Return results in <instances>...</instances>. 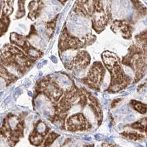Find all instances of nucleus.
Segmentation results:
<instances>
[{"mask_svg":"<svg viewBox=\"0 0 147 147\" xmlns=\"http://www.w3.org/2000/svg\"><path fill=\"white\" fill-rule=\"evenodd\" d=\"M42 75V73L41 72H40V73H39V77H41Z\"/></svg>","mask_w":147,"mask_h":147,"instance_id":"cd10ccee","label":"nucleus"},{"mask_svg":"<svg viewBox=\"0 0 147 147\" xmlns=\"http://www.w3.org/2000/svg\"><path fill=\"white\" fill-rule=\"evenodd\" d=\"M84 140H88V141H90V140H92V139H91L90 137H85V138H84Z\"/></svg>","mask_w":147,"mask_h":147,"instance_id":"4be33fe9","label":"nucleus"},{"mask_svg":"<svg viewBox=\"0 0 147 147\" xmlns=\"http://www.w3.org/2000/svg\"><path fill=\"white\" fill-rule=\"evenodd\" d=\"M122 134L125 137L131 140H142L144 138L143 135L137 133H123Z\"/></svg>","mask_w":147,"mask_h":147,"instance_id":"9d476101","label":"nucleus"},{"mask_svg":"<svg viewBox=\"0 0 147 147\" xmlns=\"http://www.w3.org/2000/svg\"><path fill=\"white\" fill-rule=\"evenodd\" d=\"M131 105L135 110L140 114H146L147 112V104L141 102L139 101L133 100L131 101Z\"/></svg>","mask_w":147,"mask_h":147,"instance_id":"423d86ee","label":"nucleus"},{"mask_svg":"<svg viewBox=\"0 0 147 147\" xmlns=\"http://www.w3.org/2000/svg\"><path fill=\"white\" fill-rule=\"evenodd\" d=\"M44 115H45V116H49V113L47 112V111H44Z\"/></svg>","mask_w":147,"mask_h":147,"instance_id":"5701e85b","label":"nucleus"},{"mask_svg":"<svg viewBox=\"0 0 147 147\" xmlns=\"http://www.w3.org/2000/svg\"><path fill=\"white\" fill-rule=\"evenodd\" d=\"M62 140H63V138H60V140H59V142L60 143H61L62 142Z\"/></svg>","mask_w":147,"mask_h":147,"instance_id":"a878e982","label":"nucleus"},{"mask_svg":"<svg viewBox=\"0 0 147 147\" xmlns=\"http://www.w3.org/2000/svg\"><path fill=\"white\" fill-rule=\"evenodd\" d=\"M57 1L62 5H65L68 0H57Z\"/></svg>","mask_w":147,"mask_h":147,"instance_id":"dca6fc26","label":"nucleus"},{"mask_svg":"<svg viewBox=\"0 0 147 147\" xmlns=\"http://www.w3.org/2000/svg\"><path fill=\"white\" fill-rule=\"evenodd\" d=\"M9 24V19L8 16L4 14H1V32H5L7 29V27Z\"/></svg>","mask_w":147,"mask_h":147,"instance_id":"1a4fd4ad","label":"nucleus"},{"mask_svg":"<svg viewBox=\"0 0 147 147\" xmlns=\"http://www.w3.org/2000/svg\"><path fill=\"white\" fill-rule=\"evenodd\" d=\"M143 49L144 50V56H145V57H146V61H147V48H144Z\"/></svg>","mask_w":147,"mask_h":147,"instance_id":"a211bd4d","label":"nucleus"},{"mask_svg":"<svg viewBox=\"0 0 147 147\" xmlns=\"http://www.w3.org/2000/svg\"><path fill=\"white\" fill-rule=\"evenodd\" d=\"M47 63V60L44 61H43V62H42V63H43V64H45H45H46V63Z\"/></svg>","mask_w":147,"mask_h":147,"instance_id":"bb28decb","label":"nucleus"},{"mask_svg":"<svg viewBox=\"0 0 147 147\" xmlns=\"http://www.w3.org/2000/svg\"><path fill=\"white\" fill-rule=\"evenodd\" d=\"M137 42L139 46L142 47L143 49L147 47V30L137 35L136 36Z\"/></svg>","mask_w":147,"mask_h":147,"instance_id":"0eeeda50","label":"nucleus"},{"mask_svg":"<svg viewBox=\"0 0 147 147\" xmlns=\"http://www.w3.org/2000/svg\"><path fill=\"white\" fill-rule=\"evenodd\" d=\"M44 6V3L42 0H32L30 1L28 6L29 10L28 18L30 20H36L40 16Z\"/></svg>","mask_w":147,"mask_h":147,"instance_id":"f03ea898","label":"nucleus"},{"mask_svg":"<svg viewBox=\"0 0 147 147\" xmlns=\"http://www.w3.org/2000/svg\"><path fill=\"white\" fill-rule=\"evenodd\" d=\"M42 65H43L42 63H39L38 66H37V67H38V68H42Z\"/></svg>","mask_w":147,"mask_h":147,"instance_id":"aec40b11","label":"nucleus"},{"mask_svg":"<svg viewBox=\"0 0 147 147\" xmlns=\"http://www.w3.org/2000/svg\"><path fill=\"white\" fill-rule=\"evenodd\" d=\"M28 95L30 96H32L33 95H32V93L31 92H28Z\"/></svg>","mask_w":147,"mask_h":147,"instance_id":"393cba45","label":"nucleus"},{"mask_svg":"<svg viewBox=\"0 0 147 147\" xmlns=\"http://www.w3.org/2000/svg\"><path fill=\"white\" fill-rule=\"evenodd\" d=\"M21 93H22V91L20 89H17L15 92V94H17V95H20Z\"/></svg>","mask_w":147,"mask_h":147,"instance_id":"f3484780","label":"nucleus"},{"mask_svg":"<svg viewBox=\"0 0 147 147\" xmlns=\"http://www.w3.org/2000/svg\"><path fill=\"white\" fill-rule=\"evenodd\" d=\"M26 0H18V10L16 14V18L20 19L26 15L25 2Z\"/></svg>","mask_w":147,"mask_h":147,"instance_id":"6e6552de","label":"nucleus"},{"mask_svg":"<svg viewBox=\"0 0 147 147\" xmlns=\"http://www.w3.org/2000/svg\"><path fill=\"white\" fill-rule=\"evenodd\" d=\"M62 82L63 84H64L65 86H69L70 84V82L67 80H62Z\"/></svg>","mask_w":147,"mask_h":147,"instance_id":"f8f14e48","label":"nucleus"},{"mask_svg":"<svg viewBox=\"0 0 147 147\" xmlns=\"http://www.w3.org/2000/svg\"><path fill=\"white\" fill-rule=\"evenodd\" d=\"M30 85V82H28L27 81L25 83H24V86L25 87H28Z\"/></svg>","mask_w":147,"mask_h":147,"instance_id":"6ab92c4d","label":"nucleus"},{"mask_svg":"<svg viewBox=\"0 0 147 147\" xmlns=\"http://www.w3.org/2000/svg\"><path fill=\"white\" fill-rule=\"evenodd\" d=\"M11 101V97L10 96H8L7 98L4 100V103L5 104H7L8 103H9Z\"/></svg>","mask_w":147,"mask_h":147,"instance_id":"2eb2a0df","label":"nucleus"},{"mask_svg":"<svg viewBox=\"0 0 147 147\" xmlns=\"http://www.w3.org/2000/svg\"><path fill=\"white\" fill-rule=\"evenodd\" d=\"M51 61L55 63H56L57 62V58L55 57V56H52L51 57Z\"/></svg>","mask_w":147,"mask_h":147,"instance_id":"4468645a","label":"nucleus"},{"mask_svg":"<svg viewBox=\"0 0 147 147\" xmlns=\"http://www.w3.org/2000/svg\"><path fill=\"white\" fill-rule=\"evenodd\" d=\"M36 105L38 107H39L40 105H41V102H40V101L38 100L36 101Z\"/></svg>","mask_w":147,"mask_h":147,"instance_id":"412c9836","label":"nucleus"},{"mask_svg":"<svg viewBox=\"0 0 147 147\" xmlns=\"http://www.w3.org/2000/svg\"><path fill=\"white\" fill-rule=\"evenodd\" d=\"M28 53H29V55H30L31 56H36V51H34V50H30V51L28 52Z\"/></svg>","mask_w":147,"mask_h":147,"instance_id":"ddd939ff","label":"nucleus"},{"mask_svg":"<svg viewBox=\"0 0 147 147\" xmlns=\"http://www.w3.org/2000/svg\"><path fill=\"white\" fill-rule=\"evenodd\" d=\"M14 0H1L2 13L9 16L13 11Z\"/></svg>","mask_w":147,"mask_h":147,"instance_id":"20e7f679","label":"nucleus"},{"mask_svg":"<svg viewBox=\"0 0 147 147\" xmlns=\"http://www.w3.org/2000/svg\"><path fill=\"white\" fill-rule=\"evenodd\" d=\"M73 10L74 13L80 16L92 17L94 13L92 0H77L74 4Z\"/></svg>","mask_w":147,"mask_h":147,"instance_id":"f257e3e1","label":"nucleus"},{"mask_svg":"<svg viewBox=\"0 0 147 147\" xmlns=\"http://www.w3.org/2000/svg\"><path fill=\"white\" fill-rule=\"evenodd\" d=\"M93 5L94 8V13L101 14L107 13L110 12V10H109L105 12L104 8V5L103 0H92Z\"/></svg>","mask_w":147,"mask_h":147,"instance_id":"39448f33","label":"nucleus"},{"mask_svg":"<svg viewBox=\"0 0 147 147\" xmlns=\"http://www.w3.org/2000/svg\"><path fill=\"white\" fill-rule=\"evenodd\" d=\"M115 31L119 30L125 38H129L132 36V28L126 22L122 20H115L111 27Z\"/></svg>","mask_w":147,"mask_h":147,"instance_id":"7ed1b4c3","label":"nucleus"},{"mask_svg":"<svg viewBox=\"0 0 147 147\" xmlns=\"http://www.w3.org/2000/svg\"><path fill=\"white\" fill-rule=\"evenodd\" d=\"M95 137L96 138V139H98V140H99L100 138V137L99 136V135H95Z\"/></svg>","mask_w":147,"mask_h":147,"instance_id":"b1692460","label":"nucleus"},{"mask_svg":"<svg viewBox=\"0 0 147 147\" xmlns=\"http://www.w3.org/2000/svg\"><path fill=\"white\" fill-rule=\"evenodd\" d=\"M121 99H116V100H115L113 101V103H112V105H111V107L113 108H114L117 104H118V102L121 101Z\"/></svg>","mask_w":147,"mask_h":147,"instance_id":"9b49d317","label":"nucleus"}]
</instances>
